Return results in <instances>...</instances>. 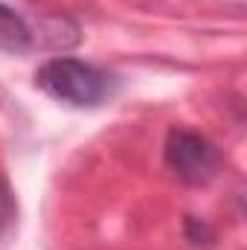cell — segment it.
I'll list each match as a JSON object with an SVG mask.
<instances>
[{
  "label": "cell",
  "mask_w": 247,
  "mask_h": 250,
  "mask_svg": "<svg viewBox=\"0 0 247 250\" xmlns=\"http://www.w3.org/2000/svg\"><path fill=\"white\" fill-rule=\"evenodd\" d=\"M35 84L53 96L56 102L73 105V108H96L111 96V76L99 67L70 56L50 59L38 67Z\"/></svg>",
  "instance_id": "obj_1"
},
{
  "label": "cell",
  "mask_w": 247,
  "mask_h": 250,
  "mask_svg": "<svg viewBox=\"0 0 247 250\" xmlns=\"http://www.w3.org/2000/svg\"><path fill=\"white\" fill-rule=\"evenodd\" d=\"M163 160L169 172L186 187H206L221 172L218 148L198 131L172 128L163 146Z\"/></svg>",
  "instance_id": "obj_2"
},
{
  "label": "cell",
  "mask_w": 247,
  "mask_h": 250,
  "mask_svg": "<svg viewBox=\"0 0 247 250\" xmlns=\"http://www.w3.org/2000/svg\"><path fill=\"white\" fill-rule=\"evenodd\" d=\"M35 44V32L26 23V18L21 12H15L12 6L0 3V50L6 53H26Z\"/></svg>",
  "instance_id": "obj_3"
},
{
  "label": "cell",
  "mask_w": 247,
  "mask_h": 250,
  "mask_svg": "<svg viewBox=\"0 0 247 250\" xmlns=\"http://www.w3.org/2000/svg\"><path fill=\"white\" fill-rule=\"evenodd\" d=\"M15 215H18V204H15V192L9 189L6 178L0 175V239L12 230L15 224Z\"/></svg>",
  "instance_id": "obj_4"
},
{
  "label": "cell",
  "mask_w": 247,
  "mask_h": 250,
  "mask_svg": "<svg viewBox=\"0 0 247 250\" xmlns=\"http://www.w3.org/2000/svg\"><path fill=\"white\" fill-rule=\"evenodd\" d=\"M186 236H189L192 245H209L215 239V233L204 221H198V218H186Z\"/></svg>",
  "instance_id": "obj_5"
}]
</instances>
